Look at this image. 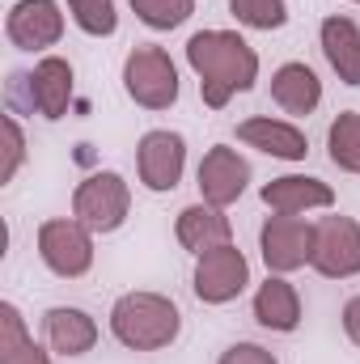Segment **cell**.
Returning a JSON list of instances; mask_svg holds the SVG:
<instances>
[{"instance_id":"6da1fadb","label":"cell","mask_w":360,"mask_h":364,"mask_svg":"<svg viewBox=\"0 0 360 364\" xmlns=\"http://www.w3.org/2000/svg\"><path fill=\"white\" fill-rule=\"evenodd\" d=\"M186 64L199 77L203 106L225 110L233 93L255 90L259 81V51L238 30H199L186 43Z\"/></svg>"},{"instance_id":"7a4b0ae2","label":"cell","mask_w":360,"mask_h":364,"mask_svg":"<svg viewBox=\"0 0 360 364\" xmlns=\"http://www.w3.org/2000/svg\"><path fill=\"white\" fill-rule=\"evenodd\" d=\"M182 314L162 292H123L110 305V335L127 352H162L179 339Z\"/></svg>"},{"instance_id":"3957f363","label":"cell","mask_w":360,"mask_h":364,"mask_svg":"<svg viewBox=\"0 0 360 364\" xmlns=\"http://www.w3.org/2000/svg\"><path fill=\"white\" fill-rule=\"evenodd\" d=\"M123 90L144 110H170L179 102V68L166 47L140 43L123 60Z\"/></svg>"},{"instance_id":"277c9868","label":"cell","mask_w":360,"mask_h":364,"mask_svg":"<svg viewBox=\"0 0 360 364\" xmlns=\"http://www.w3.org/2000/svg\"><path fill=\"white\" fill-rule=\"evenodd\" d=\"M132 212V186L115 170H97L73 191V216L90 229V233H115L123 229Z\"/></svg>"},{"instance_id":"5b68a950","label":"cell","mask_w":360,"mask_h":364,"mask_svg":"<svg viewBox=\"0 0 360 364\" xmlns=\"http://www.w3.org/2000/svg\"><path fill=\"white\" fill-rule=\"evenodd\" d=\"M38 259L60 279H81L93 267V233L77 216H55L38 225Z\"/></svg>"},{"instance_id":"8992f818","label":"cell","mask_w":360,"mask_h":364,"mask_svg":"<svg viewBox=\"0 0 360 364\" xmlns=\"http://www.w3.org/2000/svg\"><path fill=\"white\" fill-rule=\"evenodd\" d=\"M246 284H250V263L233 242L195 259V284L191 288L203 305H229L246 292Z\"/></svg>"},{"instance_id":"52a82bcc","label":"cell","mask_w":360,"mask_h":364,"mask_svg":"<svg viewBox=\"0 0 360 364\" xmlns=\"http://www.w3.org/2000/svg\"><path fill=\"white\" fill-rule=\"evenodd\" d=\"M309 267L327 279H352L360 272V225L352 216H322L314 225Z\"/></svg>"},{"instance_id":"ba28073f","label":"cell","mask_w":360,"mask_h":364,"mask_svg":"<svg viewBox=\"0 0 360 364\" xmlns=\"http://www.w3.org/2000/svg\"><path fill=\"white\" fill-rule=\"evenodd\" d=\"M259 250L271 275H288L305 267L314 259V225H305L301 216H268L259 229Z\"/></svg>"},{"instance_id":"9c48e42d","label":"cell","mask_w":360,"mask_h":364,"mask_svg":"<svg viewBox=\"0 0 360 364\" xmlns=\"http://www.w3.org/2000/svg\"><path fill=\"white\" fill-rule=\"evenodd\" d=\"M4 34L17 51H47L64 38V13L55 0H17L4 17Z\"/></svg>"},{"instance_id":"30bf717a","label":"cell","mask_w":360,"mask_h":364,"mask_svg":"<svg viewBox=\"0 0 360 364\" xmlns=\"http://www.w3.org/2000/svg\"><path fill=\"white\" fill-rule=\"evenodd\" d=\"M195 178H199L203 203L229 208V203L242 199V191H246V182H250V161H246L238 149H229V144H212V149L203 153Z\"/></svg>"},{"instance_id":"8fae6325","label":"cell","mask_w":360,"mask_h":364,"mask_svg":"<svg viewBox=\"0 0 360 364\" xmlns=\"http://www.w3.org/2000/svg\"><path fill=\"white\" fill-rule=\"evenodd\" d=\"M136 170L149 191H157V195L174 191L186 170V140L179 132H149L136 149Z\"/></svg>"},{"instance_id":"7c38bea8","label":"cell","mask_w":360,"mask_h":364,"mask_svg":"<svg viewBox=\"0 0 360 364\" xmlns=\"http://www.w3.org/2000/svg\"><path fill=\"white\" fill-rule=\"evenodd\" d=\"M238 140L246 149H259V153L275 157V161H305V153H309L305 132L284 123V119H271V114H255V119L238 123Z\"/></svg>"},{"instance_id":"4fadbf2b","label":"cell","mask_w":360,"mask_h":364,"mask_svg":"<svg viewBox=\"0 0 360 364\" xmlns=\"http://www.w3.org/2000/svg\"><path fill=\"white\" fill-rule=\"evenodd\" d=\"M174 237L199 259V255H208V250H216V246H229V242H233V225H229L225 208L191 203V208H182L179 220H174Z\"/></svg>"},{"instance_id":"5bb4252c","label":"cell","mask_w":360,"mask_h":364,"mask_svg":"<svg viewBox=\"0 0 360 364\" xmlns=\"http://www.w3.org/2000/svg\"><path fill=\"white\" fill-rule=\"evenodd\" d=\"M30 102L43 119H64L73 106V64L60 55H43L30 73Z\"/></svg>"},{"instance_id":"9a60e30c","label":"cell","mask_w":360,"mask_h":364,"mask_svg":"<svg viewBox=\"0 0 360 364\" xmlns=\"http://www.w3.org/2000/svg\"><path fill=\"white\" fill-rule=\"evenodd\" d=\"M271 102L284 110V114H314L318 102H322V81L309 64L301 60H288L271 73Z\"/></svg>"},{"instance_id":"2e32d148","label":"cell","mask_w":360,"mask_h":364,"mask_svg":"<svg viewBox=\"0 0 360 364\" xmlns=\"http://www.w3.org/2000/svg\"><path fill=\"white\" fill-rule=\"evenodd\" d=\"M263 203L280 216H301L309 208H331L335 191L322 178H309V174H284V178H271L263 186Z\"/></svg>"},{"instance_id":"e0dca14e","label":"cell","mask_w":360,"mask_h":364,"mask_svg":"<svg viewBox=\"0 0 360 364\" xmlns=\"http://www.w3.org/2000/svg\"><path fill=\"white\" fill-rule=\"evenodd\" d=\"M255 322L275 335H292L301 326V296L284 275H268L255 292Z\"/></svg>"},{"instance_id":"ac0fdd59","label":"cell","mask_w":360,"mask_h":364,"mask_svg":"<svg viewBox=\"0 0 360 364\" xmlns=\"http://www.w3.org/2000/svg\"><path fill=\"white\" fill-rule=\"evenodd\" d=\"M43 326H47L51 352H60V356H68V360L93 352V343H97V322H93L85 309H77V305H55V309H47Z\"/></svg>"},{"instance_id":"d6986e66","label":"cell","mask_w":360,"mask_h":364,"mask_svg":"<svg viewBox=\"0 0 360 364\" xmlns=\"http://www.w3.org/2000/svg\"><path fill=\"white\" fill-rule=\"evenodd\" d=\"M322 55L344 85H360V26L352 17L335 13L322 21Z\"/></svg>"},{"instance_id":"ffe728a7","label":"cell","mask_w":360,"mask_h":364,"mask_svg":"<svg viewBox=\"0 0 360 364\" xmlns=\"http://www.w3.org/2000/svg\"><path fill=\"white\" fill-rule=\"evenodd\" d=\"M0 364H51V356L26 335L17 305H0Z\"/></svg>"},{"instance_id":"44dd1931","label":"cell","mask_w":360,"mask_h":364,"mask_svg":"<svg viewBox=\"0 0 360 364\" xmlns=\"http://www.w3.org/2000/svg\"><path fill=\"white\" fill-rule=\"evenodd\" d=\"M327 149H331V161L344 170V174H360V114L356 110H339L327 127Z\"/></svg>"},{"instance_id":"7402d4cb","label":"cell","mask_w":360,"mask_h":364,"mask_svg":"<svg viewBox=\"0 0 360 364\" xmlns=\"http://www.w3.org/2000/svg\"><path fill=\"white\" fill-rule=\"evenodd\" d=\"M68 13H73V21L93 34V38H110L115 30H119V9H115V0H68Z\"/></svg>"},{"instance_id":"603a6c76","label":"cell","mask_w":360,"mask_h":364,"mask_svg":"<svg viewBox=\"0 0 360 364\" xmlns=\"http://www.w3.org/2000/svg\"><path fill=\"white\" fill-rule=\"evenodd\" d=\"M132 13L149 30H179L182 21L195 13V0H132Z\"/></svg>"},{"instance_id":"cb8c5ba5","label":"cell","mask_w":360,"mask_h":364,"mask_svg":"<svg viewBox=\"0 0 360 364\" xmlns=\"http://www.w3.org/2000/svg\"><path fill=\"white\" fill-rule=\"evenodd\" d=\"M229 13L250 26V30H280L288 21V4L284 0H229Z\"/></svg>"},{"instance_id":"d4e9b609","label":"cell","mask_w":360,"mask_h":364,"mask_svg":"<svg viewBox=\"0 0 360 364\" xmlns=\"http://www.w3.org/2000/svg\"><path fill=\"white\" fill-rule=\"evenodd\" d=\"M0 127H4L0 182H13V178H17V170H21V161H26V136H21V127H17V119H13V114H4V119H0Z\"/></svg>"},{"instance_id":"484cf974","label":"cell","mask_w":360,"mask_h":364,"mask_svg":"<svg viewBox=\"0 0 360 364\" xmlns=\"http://www.w3.org/2000/svg\"><path fill=\"white\" fill-rule=\"evenodd\" d=\"M216 364H280V360L271 356L263 343H233V348L221 352V360Z\"/></svg>"},{"instance_id":"4316f807","label":"cell","mask_w":360,"mask_h":364,"mask_svg":"<svg viewBox=\"0 0 360 364\" xmlns=\"http://www.w3.org/2000/svg\"><path fill=\"white\" fill-rule=\"evenodd\" d=\"M344 331H348V339L360 348V296H352V301L344 305Z\"/></svg>"},{"instance_id":"83f0119b","label":"cell","mask_w":360,"mask_h":364,"mask_svg":"<svg viewBox=\"0 0 360 364\" xmlns=\"http://www.w3.org/2000/svg\"><path fill=\"white\" fill-rule=\"evenodd\" d=\"M352 4H360V0H352Z\"/></svg>"}]
</instances>
